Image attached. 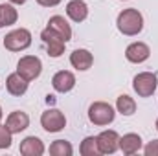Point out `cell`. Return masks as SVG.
Here are the masks:
<instances>
[{
	"label": "cell",
	"mask_w": 158,
	"mask_h": 156,
	"mask_svg": "<svg viewBox=\"0 0 158 156\" xmlns=\"http://www.w3.org/2000/svg\"><path fill=\"white\" fill-rule=\"evenodd\" d=\"M116 26H118V30L123 35L134 37V35H138V33L143 30V17H142V13H140L138 9H134V7L123 9L118 15Z\"/></svg>",
	"instance_id": "cell-1"
},
{
	"label": "cell",
	"mask_w": 158,
	"mask_h": 156,
	"mask_svg": "<svg viewBox=\"0 0 158 156\" xmlns=\"http://www.w3.org/2000/svg\"><path fill=\"white\" fill-rule=\"evenodd\" d=\"M116 117L114 109L105 103V101H94L90 107H88V119L98 125V127H105V125H110Z\"/></svg>",
	"instance_id": "cell-2"
},
{
	"label": "cell",
	"mask_w": 158,
	"mask_h": 156,
	"mask_svg": "<svg viewBox=\"0 0 158 156\" xmlns=\"http://www.w3.org/2000/svg\"><path fill=\"white\" fill-rule=\"evenodd\" d=\"M30 46H31V33L26 28L13 30L4 37V48L9 51H22Z\"/></svg>",
	"instance_id": "cell-3"
},
{
	"label": "cell",
	"mask_w": 158,
	"mask_h": 156,
	"mask_svg": "<svg viewBox=\"0 0 158 156\" xmlns=\"http://www.w3.org/2000/svg\"><path fill=\"white\" fill-rule=\"evenodd\" d=\"M158 86V77L153 72H142L132 79V88L140 97H151Z\"/></svg>",
	"instance_id": "cell-4"
},
{
	"label": "cell",
	"mask_w": 158,
	"mask_h": 156,
	"mask_svg": "<svg viewBox=\"0 0 158 156\" xmlns=\"http://www.w3.org/2000/svg\"><path fill=\"white\" fill-rule=\"evenodd\" d=\"M40 39L42 42L46 44V51H48V55L50 57H61L63 53H64V44H66V40L63 39L57 31H53L52 28H44L42 31H40Z\"/></svg>",
	"instance_id": "cell-5"
},
{
	"label": "cell",
	"mask_w": 158,
	"mask_h": 156,
	"mask_svg": "<svg viewBox=\"0 0 158 156\" xmlns=\"http://www.w3.org/2000/svg\"><path fill=\"white\" fill-rule=\"evenodd\" d=\"M17 72L26 79V81H35L42 72V63L35 55H24L17 63Z\"/></svg>",
	"instance_id": "cell-6"
},
{
	"label": "cell",
	"mask_w": 158,
	"mask_h": 156,
	"mask_svg": "<svg viewBox=\"0 0 158 156\" xmlns=\"http://www.w3.org/2000/svg\"><path fill=\"white\" fill-rule=\"evenodd\" d=\"M40 125L46 132H59L66 127V117L59 109H48L40 116Z\"/></svg>",
	"instance_id": "cell-7"
},
{
	"label": "cell",
	"mask_w": 158,
	"mask_h": 156,
	"mask_svg": "<svg viewBox=\"0 0 158 156\" xmlns=\"http://www.w3.org/2000/svg\"><path fill=\"white\" fill-rule=\"evenodd\" d=\"M98 147L101 154H114L119 149V136L116 130H103L98 136Z\"/></svg>",
	"instance_id": "cell-8"
},
{
	"label": "cell",
	"mask_w": 158,
	"mask_h": 156,
	"mask_svg": "<svg viewBox=\"0 0 158 156\" xmlns=\"http://www.w3.org/2000/svg\"><path fill=\"white\" fill-rule=\"evenodd\" d=\"M151 55V48L145 44V42H132L127 46L125 50V57L129 63H134V64H140V63H145Z\"/></svg>",
	"instance_id": "cell-9"
},
{
	"label": "cell",
	"mask_w": 158,
	"mask_h": 156,
	"mask_svg": "<svg viewBox=\"0 0 158 156\" xmlns=\"http://www.w3.org/2000/svg\"><path fill=\"white\" fill-rule=\"evenodd\" d=\"M6 127L9 129L11 134H19V132H22V130H26L30 127V116L26 112H22V110H15V112H11L7 116Z\"/></svg>",
	"instance_id": "cell-10"
},
{
	"label": "cell",
	"mask_w": 158,
	"mask_h": 156,
	"mask_svg": "<svg viewBox=\"0 0 158 156\" xmlns=\"http://www.w3.org/2000/svg\"><path fill=\"white\" fill-rule=\"evenodd\" d=\"M52 86H53L57 92L66 94V92H70V90L76 86V76H74L72 72H68V70H61V72H57V74L52 77Z\"/></svg>",
	"instance_id": "cell-11"
},
{
	"label": "cell",
	"mask_w": 158,
	"mask_h": 156,
	"mask_svg": "<svg viewBox=\"0 0 158 156\" xmlns=\"http://www.w3.org/2000/svg\"><path fill=\"white\" fill-rule=\"evenodd\" d=\"M70 64H72L76 70L85 72V70H88V68L94 64V55H92L88 50H85V48H77V50H74L72 55H70Z\"/></svg>",
	"instance_id": "cell-12"
},
{
	"label": "cell",
	"mask_w": 158,
	"mask_h": 156,
	"mask_svg": "<svg viewBox=\"0 0 158 156\" xmlns=\"http://www.w3.org/2000/svg\"><path fill=\"white\" fill-rule=\"evenodd\" d=\"M28 83H30V81H26L19 72H15V74H9V76H7V79H6V88H7V92H9L11 96L20 97V96L26 94Z\"/></svg>",
	"instance_id": "cell-13"
},
{
	"label": "cell",
	"mask_w": 158,
	"mask_h": 156,
	"mask_svg": "<svg viewBox=\"0 0 158 156\" xmlns=\"http://www.w3.org/2000/svg\"><path fill=\"white\" fill-rule=\"evenodd\" d=\"M20 154L24 156H40L44 154V143L37 136H28L20 142Z\"/></svg>",
	"instance_id": "cell-14"
},
{
	"label": "cell",
	"mask_w": 158,
	"mask_h": 156,
	"mask_svg": "<svg viewBox=\"0 0 158 156\" xmlns=\"http://www.w3.org/2000/svg\"><path fill=\"white\" fill-rule=\"evenodd\" d=\"M119 149L121 153L127 156L131 154H136L140 149H142V138L134 132H129V134H123L119 138Z\"/></svg>",
	"instance_id": "cell-15"
},
{
	"label": "cell",
	"mask_w": 158,
	"mask_h": 156,
	"mask_svg": "<svg viewBox=\"0 0 158 156\" xmlns=\"http://www.w3.org/2000/svg\"><path fill=\"white\" fill-rule=\"evenodd\" d=\"M66 15L74 22H83L88 17V6L83 0H70L66 4Z\"/></svg>",
	"instance_id": "cell-16"
},
{
	"label": "cell",
	"mask_w": 158,
	"mask_h": 156,
	"mask_svg": "<svg viewBox=\"0 0 158 156\" xmlns=\"http://www.w3.org/2000/svg\"><path fill=\"white\" fill-rule=\"evenodd\" d=\"M48 28H52L53 31H57L66 42L72 39V28H70V24L64 20V17H61V15H53V17L48 20Z\"/></svg>",
	"instance_id": "cell-17"
},
{
	"label": "cell",
	"mask_w": 158,
	"mask_h": 156,
	"mask_svg": "<svg viewBox=\"0 0 158 156\" xmlns=\"http://www.w3.org/2000/svg\"><path fill=\"white\" fill-rule=\"evenodd\" d=\"M17 18H19V13L11 4H0V28L13 26Z\"/></svg>",
	"instance_id": "cell-18"
},
{
	"label": "cell",
	"mask_w": 158,
	"mask_h": 156,
	"mask_svg": "<svg viewBox=\"0 0 158 156\" xmlns=\"http://www.w3.org/2000/svg\"><path fill=\"white\" fill-rule=\"evenodd\" d=\"M116 109H118L119 114H123V116H132L136 112V101L131 96L121 94L118 97V101H116Z\"/></svg>",
	"instance_id": "cell-19"
},
{
	"label": "cell",
	"mask_w": 158,
	"mask_h": 156,
	"mask_svg": "<svg viewBox=\"0 0 158 156\" xmlns=\"http://www.w3.org/2000/svg\"><path fill=\"white\" fill-rule=\"evenodd\" d=\"M79 153L83 156H98L99 153V147H98V136H88L81 142L79 145Z\"/></svg>",
	"instance_id": "cell-20"
},
{
	"label": "cell",
	"mask_w": 158,
	"mask_h": 156,
	"mask_svg": "<svg viewBox=\"0 0 158 156\" xmlns=\"http://www.w3.org/2000/svg\"><path fill=\"white\" fill-rule=\"evenodd\" d=\"M50 154L52 156H72L74 154V147L66 140H55L50 145Z\"/></svg>",
	"instance_id": "cell-21"
},
{
	"label": "cell",
	"mask_w": 158,
	"mask_h": 156,
	"mask_svg": "<svg viewBox=\"0 0 158 156\" xmlns=\"http://www.w3.org/2000/svg\"><path fill=\"white\" fill-rule=\"evenodd\" d=\"M11 132H9V129L6 127V125H0V149H9L11 147Z\"/></svg>",
	"instance_id": "cell-22"
},
{
	"label": "cell",
	"mask_w": 158,
	"mask_h": 156,
	"mask_svg": "<svg viewBox=\"0 0 158 156\" xmlns=\"http://www.w3.org/2000/svg\"><path fill=\"white\" fill-rule=\"evenodd\" d=\"M143 153H145V156H158V140L149 142V143L143 147Z\"/></svg>",
	"instance_id": "cell-23"
},
{
	"label": "cell",
	"mask_w": 158,
	"mask_h": 156,
	"mask_svg": "<svg viewBox=\"0 0 158 156\" xmlns=\"http://www.w3.org/2000/svg\"><path fill=\"white\" fill-rule=\"evenodd\" d=\"M37 4L44 6V7H55L57 4H61V0H37Z\"/></svg>",
	"instance_id": "cell-24"
},
{
	"label": "cell",
	"mask_w": 158,
	"mask_h": 156,
	"mask_svg": "<svg viewBox=\"0 0 158 156\" xmlns=\"http://www.w3.org/2000/svg\"><path fill=\"white\" fill-rule=\"evenodd\" d=\"M9 2H11V4H15V6H22L26 0H9Z\"/></svg>",
	"instance_id": "cell-25"
},
{
	"label": "cell",
	"mask_w": 158,
	"mask_h": 156,
	"mask_svg": "<svg viewBox=\"0 0 158 156\" xmlns=\"http://www.w3.org/2000/svg\"><path fill=\"white\" fill-rule=\"evenodd\" d=\"M155 127H156V130H158V119H156V123H155Z\"/></svg>",
	"instance_id": "cell-26"
},
{
	"label": "cell",
	"mask_w": 158,
	"mask_h": 156,
	"mask_svg": "<svg viewBox=\"0 0 158 156\" xmlns=\"http://www.w3.org/2000/svg\"><path fill=\"white\" fill-rule=\"evenodd\" d=\"M0 119H2V107H0Z\"/></svg>",
	"instance_id": "cell-27"
}]
</instances>
